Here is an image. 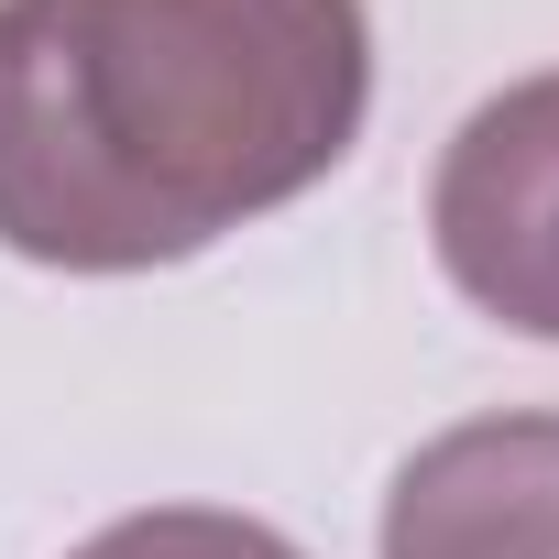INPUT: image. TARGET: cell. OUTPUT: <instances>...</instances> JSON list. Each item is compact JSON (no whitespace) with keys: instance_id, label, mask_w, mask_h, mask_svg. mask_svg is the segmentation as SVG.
<instances>
[{"instance_id":"cell-1","label":"cell","mask_w":559,"mask_h":559,"mask_svg":"<svg viewBox=\"0 0 559 559\" xmlns=\"http://www.w3.org/2000/svg\"><path fill=\"white\" fill-rule=\"evenodd\" d=\"M362 0H0V252L154 274L352 165Z\"/></svg>"},{"instance_id":"cell-2","label":"cell","mask_w":559,"mask_h":559,"mask_svg":"<svg viewBox=\"0 0 559 559\" xmlns=\"http://www.w3.org/2000/svg\"><path fill=\"white\" fill-rule=\"evenodd\" d=\"M439 274L515 341H559V67L493 88L428 176Z\"/></svg>"},{"instance_id":"cell-3","label":"cell","mask_w":559,"mask_h":559,"mask_svg":"<svg viewBox=\"0 0 559 559\" xmlns=\"http://www.w3.org/2000/svg\"><path fill=\"white\" fill-rule=\"evenodd\" d=\"M384 559H559V406L439 428L384 483Z\"/></svg>"},{"instance_id":"cell-4","label":"cell","mask_w":559,"mask_h":559,"mask_svg":"<svg viewBox=\"0 0 559 559\" xmlns=\"http://www.w3.org/2000/svg\"><path fill=\"white\" fill-rule=\"evenodd\" d=\"M67 559H308V548L263 515H230V504H143Z\"/></svg>"}]
</instances>
